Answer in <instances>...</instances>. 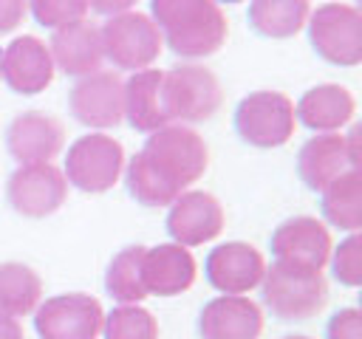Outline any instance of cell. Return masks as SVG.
<instances>
[{"label":"cell","instance_id":"6da1fadb","mask_svg":"<svg viewBox=\"0 0 362 339\" xmlns=\"http://www.w3.org/2000/svg\"><path fill=\"white\" fill-rule=\"evenodd\" d=\"M209 167L206 141L187 124L153 130L144 147L127 161L124 184L141 206H170Z\"/></svg>","mask_w":362,"mask_h":339},{"label":"cell","instance_id":"7a4b0ae2","mask_svg":"<svg viewBox=\"0 0 362 339\" xmlns=\"http://www.w3.org/2000/svg\"><path fill=\"white\" fill-rule=\"evenodd\" d=\"M150 20L161 42L184 59L215 54L229 34V23L215 0H150Z\"/></svg>","mask_w":362,"mask_h":339},{"label":"cell","instance_id":"3957f363","mask_svg":"<svg viewBox=\"0 0 362 339\" xmlns=\"http://www.w3.org/2000/svg\"><path fill=\"white\" fill-rule=\"evenodd\" d=\"M260 288H263L266 308L283 322L311 319L328 302V282H325L322 271L288 266L280 260L266 266Z\"/></svg>","mask_w":362,"mask_h":339},{"label":"cell","instance_id":"277c9868","mask_svg":"<svg viewBox=\"0 0 362 339\" xmlns=\"http://www.w3.org/2000/svg\"><path fill=\"white\" fill-rule=\"evenodd\" d=\"M308 40L317 56L331 65L354 68L362 62V14L348 3H322L308 14Z\"/></svg>","mask_w":362,"mask_h":339},{"label":"cell","instance_id":"5b68a950","mask_svg":"<svg viewBox=\"0 0 362 339\" xmlns=\"http://www.w3.org/2000/svg\"><path fill=\"white\" fill-rule=\"evenodd\" d=\"M294 102L280 90H255L235 107V133L260 150L283 147L294 136Z\"/></svg>","mask_w":362,"mask_h":339},{"label":"cell","instance_id":"8992f818","mask_svg":"<svg viewBox=\"0 0 362 339\" xmlns=\"http://www.w3.org/2000/svg\"><path fill=\"white\" fill-rule=\"evenodd\" d=\"M124 172V147L105 133L79 136L65 155V181L82 192L99 195L116 186Z\"/></svg>","mask_w":362,"mask_h":339},{"label":"cell","instance_id":"52a82bcc","mask_svg":"<svg viewBox=\"0 0 362 339\" xmlns=\"http://www.w3.org/2000/svg\"><path fill=\"white\" fill-rule=\"evenodd\" d=\"M99 34H102L105 59H110L113 68L133 71V73L150 68L164 48L161 34L150 20V14H141L133 8L107 17Z\"/></svg>","mask_w":362,"mask_h":339},{"label":"cell","instance_id":"ba28073f","mask_svg":"<svg viewBox=\"0 0 362 339\" xmlns=\"http://www.w3.org/2000/svg\"><path fill=\"white\" fill-rule=\"evenodd\" d=\"M164 102L173 124L206 121L218 113L223 90L209 68L178 65L173 71H164Z\"/></svg>","mask_w":362,"mask_h":339},{"label":"cell","instance_id":"9c48e42d","mask_svg":"<svg viewBox=\"0 0 362 339\" xmlns=\"http://www.w3.org/2000/svg\"><path fill=\"white\" fill-rule=\"evenodd\" d=\"M105 311L96 297L74 291L48 297L34 308V331L40 339H99Z\"/></svg>","mask_w":362,"mask_h":339},{"label":"cell","instance_id":"30bf717a","mask_svg":"<svg viewBox=\"0 0 362 339\" xmlns=\"http://www.w3.org/2000/svg\"><path fill=\"white\" fill-rule=\"evenodd\" d=\"M68 198V181L59 167L20 164L6 181V201L23 218H48Z\"/></svg>","mask_w":362,"mask_h":339},{"label":"cell","instance_id":"8fae6325","mask_svg":"<svg viewBox=\"0 0 362 339\" xmlns=\"http://www.w3.org/2000/svg\"><path fill=\"white\" fill-rule=\"evenodd\" d=\"M68 110L71 116L90 127L107 130L124 119V82L113 71H93L79 76L76 85L68 90Z\"/></svg>","mask_w":362,"mask_h":339},{"label":"cell","instance_id":"7c38bea8","mask_svg":"<svg viewBox=\"0 0 362 339\" xmlns=\"http://www.w3.org/2000/svg\"><path fill=\"white\" fill-rule=\"evenodd\" d=\"M272 254L280 263L288 266H300V268H311V271H322L328 266L331 257V232L322 220L308 218V215H297L283 220L274 232H272Z\"/></svg>","mask_w":362,"mask_h":339},{"label":"cell","instance_id":"4fadbf2b","mask_svg":"<svg viewBox=\"0 0 362 339\" xmlns=\"http://www.w3.org/2000/svg\"><path fill=\"white\" fill-rule=\"evenodd\" d=\"M167 234L173 243L189 249V246H204L215 240L223 232V206L212 192L204 189H187L181 192L167 212Z\"/></svg>","mask_w":362,"mask_h":339},{"label":"cell","instance_id":"5bb4252c","mask_svg":"<svg viewBox=\"0 0 362 339\" xmlns=\"http://www.w3.org/2000/svg\"><path fill=\"white\" fill-rule=\"evenodd\" d=\"M266 271L263 254L243 240H229L215 246L204 260L206 282L221 294H249L260 285Z\"/></svg>","mask_w":362,"mask_h":339},{"label":"cell","instance_id":"9a60e30c","mask_svg":"<svg viewBox=\"0 0 362 339\" xmlns=\"http://www.w3.org/2000/svg\"><path fill=\"white\" fill-rule=\"evenodd\" d=\"M62 144V121L42 110H25L14 116L6 127V150L17 164H45L59 155Z\"/></svg>","mask_w":362,"mask_h":339},{"label":"cell","instance_id":"2e32d148","mask_svg":"<svg viewBox=\"0 0 362 339\" xmlns=\"http://www.w3.org/2000/svg\"><path fill=\"white\" fill-rule=\"evenodd\" d=\"M54 71L57 68L48 45L31 34L11 40L0 54V76L20 96H34L45 90L54 82Z\"/></svg>","mask_w":362,"mask_h":339},{"label":"cell","instance_id":"e0dca14e","mask_svg":"<svg viewBox=\"0 0 362 339\" xmlns=\"http://www.w3.org/2000/svg\"><path fill=\"white\" fill-rule=\"evenodd\" d=\"M263 311L246 294H221L198 314L201 339H260Z\"/></svg>","mask_w":362,"mask_h":339},{"label":"cell","instance_id":"ac0fdd59","mask_svg":"<svg viewBox=\"0 0 362 339\" xmlns=\"http://www.w3.org/2000/svg\"><path fill=\"white\" fill-rule=\"evenodd\" d=\"M198 266L189 249L178 243L144 246L141 257V280L147 297H178L195 282Z\"/></svg>","mask_w":362,"mask_h":339},{"label":"cell","instance_id":"d6986e66","mask_svg":"<svg viewBox=\"0 0 362 339\" xmlns=\"http://www.w3.org/2000/svg\"><path fill=\"white\" fill-rule=\"evenodd\" d=\"M54 68H59L65 76H88L93 71H102L105 62V48H102V34L99 25L88 20H76L71 25H62L51 34L48 42Z\"/></svg>","mask_w":362,"mask_h":339},{"label":"cell","instance_id":"ffe728a7","mask_svg":"<svg viewBox=\"0 0 362 339\" xmlns=\"http://www.w3.org/2000/svg\"><path fill=\"white\" fill-rule=\"evenodd\" d=\"M348 170H359L345 147V136L339 133H317L297 153V175L311 192H322L334 178Z\"/></svg>","mask_w":362,"mask_h":339},{"label":"cell","instance_id":"44dd1931","mask_svg":"<svg viewBox=\"0 0 362 339\" xmlns=\"http://www.w3.org/2000/svg\"><path fill=\"white\" fill-rule=\"evenodd\" d=\"M124 119L139 133H153L173 124L164 102V71L144 68L124 82Z\"/></svg>","mask_w":362,"mask_h":339},{"label":"cell","instance_id":"7402d4cb","mask_svg":"<svg viewBox=\"0 0 362 339\" xmlns=\"http://www.w3.org/2000/svg\"><path fill=\"white\" fill-rule=\"evenodd\" d=\"M354 113H356V102H354L351 90L345 85H334V82L305 90L300 96V102L294 105L297 121H303L314 133H337L354 119Z\"/></svg>","mask_w":362,"mask_h":339},{"label":"cell","instance_id":"603a6c76","mask_svg":"<svg viewBox=\"0 0 362 339\" xmlns=\"http://www.w3.org/2000/svg\"><path fill=\"white\" fill-rule=\"evenodd\" d=\"M311 0H249V25L266 40H288L305 28Z\"/></svg>","mask_w":362,"mask_h":339},{"label":"cell","instance_id":"cb8c5ba5","mask_svg":"<svg viewBox=\"0 0 362 339\" xmlns=\"http://www.w3.org/2000/svg\"><path fill=\"white\" fill-rule=\"evenodd\" d=\"M322 218L339 232H359L362 226V175L348 170L334 178L322 192Z\"/></svg>","mask_w":362,"mask_h":339},{"label":"cell","instance_id":"d4e9b609","mask_svg":"<svg viewBox=\"0 0 362 339\" xmlns=\"http://www.w3.org/2000/svg\"><path fill=\"white\" fill-rule=\"evenodd\" d=\"M42 302V280L40 274L17 260L0 263V314L25 316Z\"/></svg>","mask_w":362,"mask_h":339},{"label":"cell","instance_id":"484cf974","mask_svg":"<svg viewBox=\"0 0 362 339\" xmlns=\"http://www.w3.org/2000/svg\"><path fill=\"white\" fill-rule=\"evenodd\" d=\"M141 257H144V246H127L119 254H113L105 271V291L119 305H139L147 297L141 280Z\"/></svg>","mask_w":362,"mask_h":339},{"label":"cell","instance_id":"4316f807","mask_svg":"<svg viewBox=\"0 0 362 339\" xmlns=\"http://www.w3.org/2000/svg\"><path fill=\"white\" fill-rule=\"evenodd\" d=\"M105 339H158L156 316L141 305H116L102 322Z\"/></svg>","mask_w":362,"mask_h":339},{"label":"cell","instance_id":"83f0119b","mask_svg":"<svg viewBox=\"0 0 362 339\" xmlns=\"http://www.w3.org/2000/svg\"><path fill=\"white\" fill-rule=\"evenodd\" d=\"M328 263H331L337 282H342L348 288H359V282H362V237H359V232H351L339 246H334Z\"/></svg>","mask_w":362,"mask_h":339},{"label":"cell","instance_id":"f1b7e54d","mask_svg":"<svg viewBox=\"0 0 362 339\" xmlns=\"http://www.w3.org/2000/svg\"><path fill=\"white\" fill-rule=\"evenodd\" d=\"M28 8L34 20L45 28H62L76 20H85L88 14V0H28Z\"/></svg>","mask_w":362,"mask_h":339},{"label":"cell","instance_id":"f546056e","mask_svg":"<svg viewBox=\"0 0 362 339\" xmlns=\"http://www.w3.org/2000/svg\"><path fill=\"white\" fill-rule=\"evenodd\" d=\"M325 339H362V314H359V308H339L328 319Z\"/></svg>","mask_w":362,"mask_h":339},{"label":"cell","instance_id":"4dcf8cb0","mask_svg":"<svg viewBox=\"0 0 362 339\" xmlns=\"http://www.w3.org/2000/svg\"><path fill=\"white\" fill-rule=\"evenodd\" d=\"M28 11V0H0V34L14 31Z\"/></svg>","mask_w":362,"mask_h":339},{"label":"cell","instance_id":"1f68e13d","mask_svg":"<svg viewBox=\"0 0 362 339\" xmlns=\"http://www.w3.org/2000/svg\"><path fill=\"white\" fill-rule=\"evenodd\" d=\"M133 6H136V0H88V8H93L99 14H107V17L130 11Z\"/></svg>","mask_w":362,"mask_h":339},{"label":"cell","instance_id":"d6a6232c","mask_svg":"<svg viewBox=\"0 0 362 339\" xmlns=\"http://www.w3.org/2000/svg\"><path fill=\"white\" fill-rule=\"evenodd\" d=\"M0 339H25L23 336V325L17 316L0 314Z\"/></svg>","mask_w":362,"mask_h":339},{"label":"cell","instance_id":"836d02e7","mask_svg":"<svg viewBox=\"0 0 362 339\" xmlns=\"http://www.w3.org/2000/svg\"><path fill=\"white\" fill-rule=\"evenodd\" d=\"M283 339H311V336H305V333H288V336H283Z\"/></svg>","mask_w":362,"mask_h":339},{"label":"cell","instance_id":"e575fe53","mask_svg":"<svg viewBox=\"0 0 362 339\" xmlns=\"http://www.w3.org/2000/svg\"><path fill=\"white\" fill-rule=\"evenodd\" d=\"M215 3H243V0H215Z\"/></svg>","mask_w":362,"mask_h":339}]
</instances>
